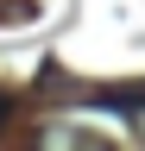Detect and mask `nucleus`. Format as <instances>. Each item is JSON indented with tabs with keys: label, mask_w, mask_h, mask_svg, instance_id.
Here are the masks:
<instances>
[{
	"label": "nucleus",
	"mask_w": 145,
	"mask_h": 151,
	"mask_svg": "<svg viewBox=\"0 0 145 151\" xmlns=\"http://www.w3.org/2000/svg\"><path fill=\"white\" fill-rule=\"evenodd\" d=\"M0 120H6V94H0Z\"/></svg>",
	"instance_id": "nucleus-1"
}]
</instances>
